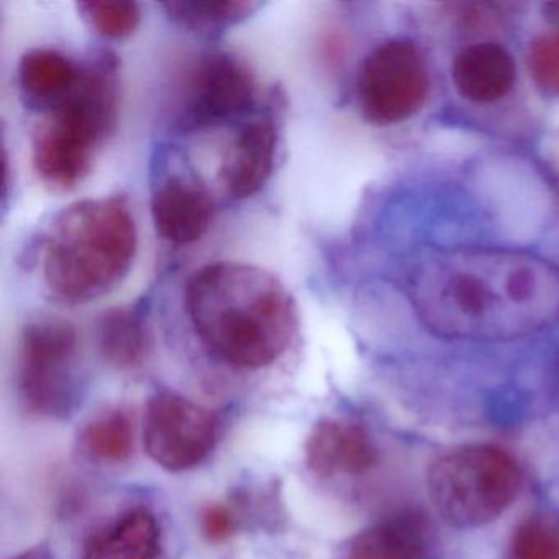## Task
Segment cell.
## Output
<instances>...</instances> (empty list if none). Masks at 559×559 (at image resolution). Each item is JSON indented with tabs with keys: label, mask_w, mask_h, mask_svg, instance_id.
Masks as SVG:
<instances>
[{
	"label": "cell",
	"mask_w": 559,
	"mask_h": 559,
	"mask_svg": "<svg viewBox=\"0 0 559 559\" xmlns=\"http://www.w3.org/2000/svg\"><path fill=\"white\" fill-rule=\"evenodd\" d=\"M407 296L437 335L510 340L559 316V271L525 251H430L408 270Z\"/></svg>",
	"instance_id": "cell-1"
},
{
	"label": "cell",
	"mask_w": 559,
	"mask_h": 559,
	"mask_svg": "<svg viewBox=\"0 0 559 559\" xmlns=\"http://www.w3.org/2000/svg\"><path fill=\"white\" fill-rule=\"evenodd\" d=\"M186 309L199 338L238 368L273 365L297 332V307L287 287L264 267L217 261L192 274Z\"/></svg>",
	"instance_id": "cell-2"
},
{
	"label": "cell",
	"mask_w": 559,
	"mask_h": 559,
	"mask_svg": "<svg viewBox=\"0 0 559 559\" xmlns=\"http://www.w3.org/2000/svg\"><path fill=\"white\" fill-rule=\"evenodd\" d=\"M135 218L122 198L86 199L60 212L45 241L44 280L55 299L80 306L112 293L135 261Z\"/></svg>",
	"instance_id": "cell-3"
},
{
	"label": "cell",
	"mask_w": 559,
	"mask_h": 559,
	"mask_svg": "<svg viewBox=\"0 0 559 559\" xmlns=\"http://www.w3.org/2000/svg\"><path fill=\"white\" fill-rule=\"evenodd\" d=\"M119 122V73L112 57L83 64L80 80L47 109L32 135V158L41 181L57 191L76 188Z\"/></svg>",
	"instance_id": "cell-4"
},
{
	"label": "cell",
	"mask_w": 559,
	"mask_h": 559,
	"mask_svg": "<svg viewBox=\"0 0 559 559\" xmlns=\"http://www.w3.org/2000/svg\"><path fill=\"white\" fill-rule=\"evenodd\" d=\"M522 474L515 460L492 444H464L438 457L427 476L438 515L457 528L499 519L519 496Z\"/></svg>",
	"instance_id": "cell-5"
},
{
	"label": "cell",
	"mask_w": 559,
	"mask_h": 559,
	"mask_svg": "<svg viewBox=\"0 0 559 559\" xmlns=\"http://www.w3.org/2000/svg\"><path fill=\"white\" fill-rule=\"evenodd\" d=\"M78 335L63 319L40 317L25 325L19 346L22 402L40 417H63L76 395Z\"/></svg>",
	"instance_id": "cell-6"
},
{
	"label": "cell",
	"mask_w": 559,
	"mask_h": 559,
	"mask_svg": "<svg viewBox=\"0 0 559 559\" xmlns=\"http://www.w3.org/2000/svg\"><path fill=\"white\" fill-rule=\"evenodd\" d=\"M430 91L427 64L407 40L379 45L358 74V103L372 126L405 122L424 107Z\"/></svg>",
	"instance_id": "cell-7"
},
{
	"label": "cell",
	"mask_w": 559,
	"mask_h": 559,
	"mask_svg": "<svg viewBox=\"0 0 559 559\" xmlns=\"http://www.w3.org/2000/svg\"><path fill=\"white\" fill-rule=\"evenodd\" d=\"M257 81L248 64L228 51H205L189 63L179 87V122L207 129L247 112Z\"/></svg>",
	"instance_id": "cell-8"
},
{
	"label": "cell",
	"mask_w": 559,
	"mask_h": 559,
	"mask_svg": "<svg viewBox=\"0 0 559 559\" xmlns=\"http://www.w3.org/2000/svg\"><path fill=\"white\" fill-rule=\"evenodd\" d=\"M217 433V417L181 395L162 392L146 405L143 421L146 453L173 473L199 466L214 450Z\"/></svg>",
	"instance_id": "cell-9"
},
{
	"label": "cell",
	"mask_w": 559,
	"mask_h": 559,
	"mask_svg": "<svg viewBox=\"0 0 559 559\" xmlns=\"http://www.w3.org/2000/svg\"><path fill=\"white\" fill-rule=\"evenodd\" d=\"M214 214V198L194 176H171L153 194V225L156 234L169 243L191 245L201 240Z\"/></svg>",
	"instance_id": "cell-10"
},
{
	"label": "cell",
	"mask_w": 559,
	"mask_h": 559,
	"mask_svg": "<svg viewBox=\"0 0 559 559\" xmlns=\"http://www.w3.org/2000/svg\"><path fill=\"white\" fill-rule=\"evenodd\" d=\"M378 461L368 431L353 421L325 418L307 438L306 463L316 476H361Z\"/></svg>",
	"instance_id": "cell-11"
},
{
	"label": "cell",
	"mask_w": 559,
	"mask_h": 559,
	"mask_svg": "<svg viewBox=\"0 0 559 559\" xmlns=\"http://www.w3.org/2000/svg\"><path fill=\"white\" fill-rule=\"evenodd\" d=\"M277 140L280 130L271 116L258 117L241 129L221 171L222 185L231 199L251 198L270 181L276 163Z\"/></svg>",
	"instance_id": "cell-12"
},
{
	"label": "cell",
	"mask_w": 559,
	"mask_h": 559,
	"mask_svg": "<svg viewBox=\"0 0 559 559\" xmlns=\"http://www.w3.org/2000/svg\"><path fill=\"white\" fill-rule=\"evenodd\" d=\"M512 55L492 41L474 44L454 58L451 78L457 93L476 104L503 99L515 84Z\"/></svg>",
	"instance_id": "cell-13"
},
{
	"label": "cell",
	"mask_w": 559,
	"mask_h": 559,
	"mask_svg": "<svg viewBox=\"0 0 559 559\" xmlns=\"http://www.w3.org/2000/svg\"><path fill=\"white\" fill-rule=\"evenodd\" d=\"M162 532L155 516L133 509L94 533L83 549V559H156Z\"/></svg>",
	"instance_id": "cell-14"
},
{
	"label": "cell",
	"mask_w": 559,
	"mask_h": 559,
	"mask_svg": "<svg viewBox=\"0 0 559 559\" xmlns=\"http://www.w3.org/2000/svg\"><path fill=\"white\" fill-rule=\"evenodd\" d=\"M427 530L414 515L394 516L353 536L338 559H425Z\"/></svg>",
	"instance_id": "cell-15"
},
{
	"label": "cell",
	"mask_w": 559,
	"mask_h": 559,
	"mask_svg": "<svg viewBox=\"0 0 559 559\" xmlns=\"http://www.w3.org/2000/svg\"><path fill=\"white\" fill-rule=\"evenodd\" d=\"M81 70V64L74 63L61 51L37 48L22 57L19 84L27 104L47 110L73 91Z\"/></svg>",
	"instance_id": "cell-16"
},
{
	"label": "cell",
	"mask_w": 559,
	"mask_h": 559,
	"mask_svg": "<svg viewBox=\"0 0 559 559\" xmlns=\"http://www.w3.org/2000/svg\"><path fill=\"white\" fill-rule=\"evenodd\" d=\"M100 355L120 369L142 365L148 352V336L142 313L132 307H114L97 322Z\"/></svg>",
	"instance_id": "cell-17"
},
{
	"label": "cell",
	"mask_w": 559,
	"mask_h": 559,
	"mask_svg": "<svg viewBox=\"0 0 559 559\" xmlns=\"http://www.w3.org/2000/svg\"><path fill=\"white\" fill-rule=\"evenodd\" d=\"M261 8L253 0H185L163 4L173 24L204 37H217L222 32L247 21Z\"/></svg>",
	"instance_id": "cell-18"
},
{
	"label": "cell",
	"mask_w": 559,
	"mask_h": 559,
	"mask_svg": "<svg viewBox=\"0 0 559 559\" xmlns=\"http://www.w3.org/2000/svg\"><path fill=\"white\" fill-rule=\"evenodd\" d=\"M81 448L100 463H126L132 456L133 427L126 412H104L94 418L81 435Z\"/></svg>",
	"instance_id": "cell-19"
},
{
	"label": "cell",
	"mask_w": 559,
	"mask_h": 559,
	"mask_svg": "<svg viewBox=\"0 0 559 559\" xmlns=\"http://www.w3.org/2000/svg\"><path fill=\"white\" fill-rule=\"evenodd\" d=\"M91 27L109 40H126L142 24L140 5L132 0H93L78 4Z\"/></svg>",
	"instance_id": "cell-20"
},
{
	"label": "cell",
	"mask_w": 559,
	"mask_h": 559,
	"mask_svg": "<svg viewBox=\"0 0 559 559\" xmlns=\"http://www.w3.org/2000/svg\"><path fill=\"white\" fill-rule=\"evenodd\" d=\"M510 559H559V525L532 516L516 526L510 543Z\"/></svg>",
	"instance_id": "cell-21"
},
{
	"label": "cell",
	"mask_w": 559,
	"mask_h": 559,
	"mask_svg": "<svg viewBox=\"0 0 559 559\" xmlns=\"http://www.w3.org/2000/svg\"><path fill=\"white\" fill-rule=\"evenodd\" d=\"M528 68L543 93L559 96V34L536 38L530 47Z\"/></svg>",
	"instance_id": "cell-22"
},
{
	"label": "cell",
	"mask_w": 559,
	"mask_h": 559,
	"mask_svg": "<svg viewBox=\"0 0 559 559\" xmlns=\"http://www.w3.org/2000/svg\"><path fill=\"white\" fill-rule=\"evenodd\" d=\"M201 530L209 542H227L237 530V520L227 507L209 506L201 515Z\"/></svg>",
	"instance_id": "cell-23"
},
{
	"label": "cell",
	"mask_w": 559,
	"mask_h": 559,
	"mask_svg": "<svg viewBox=\"0 0 559 559\" xmlns=\"http://www.w3.org/2000/svg\"><path fill=\"white\" fill-rule=\"evenodd\" d=\"M543 15L559 34V2H548V4L543 5Z\"/></svg>",
	"instance_id": "cell-24"
},
{
	"label": "cell",
	"mask_w": 559,
	"mask_h": 559,
	"mask_svg": "<svg viewBox=\"0 0 559 559\" xmlns=\"http://www.w3.org/2000/svg\"><path fill=\"white\" fill-rule=\"evenodd\" d=\"M15 559H45L41 558L40 555H34V552H28V555L22 556V558H15Z\"/></svg>",
	"instance_id": "cell-25"
}]
</instances>
